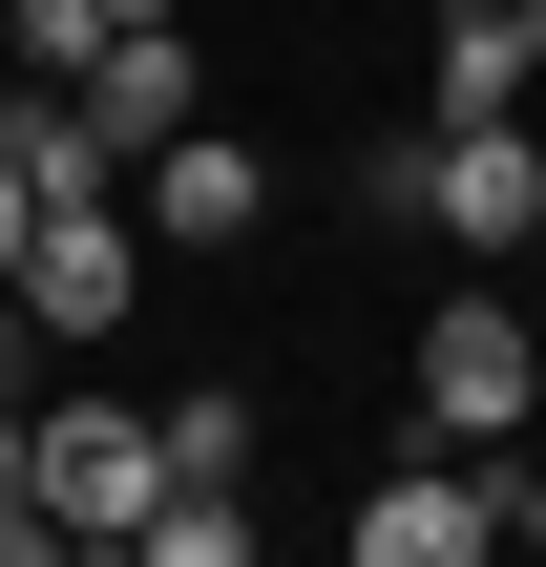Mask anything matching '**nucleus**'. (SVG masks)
<instances>
[{"mask_svg":"<svg viewBox=\"0 0 546 567\" xmlns=\"http://www.w3.org/2000/svg\"><path fill=\"white\" fill-rule=\"evenodd\" d=\"M21 484H42L63 547H126V526L168 505V421H126V400H42V421H21Z\"/></svg>","mask_w":546,"mask_h":567,"instance_id":"1","label":"nucleus"},{"mask_svg":"<svg viewBox=\"0 0 546 567\" xmlns=\"http://www.w3.org/2000/svg\"><path fill=\"white\" fill-rule=\"evenodd\" d=\"M379 210H442L463 252H526V231H546V147H526V105H484V126H421V147L379 168Z\"/></svg>","mask_w":546,"mask_h":567,"instance_id":"2","label":"nucleus"},{"mask_svg":"<svg viewBox=\"0 0 546 567\" xmlns=\"http://www.w3.org/2000/svg\"><path fill=\"white\" fill-rule=\"evenodd\" d=\"M526 400H546V337L505 295H442V337H421V442H505Z\"/></svg>","mask_w":546,"mask_h":567,"instance_id":"3","label":"nucleus"},{"mask_svg":"<svg viewBox=\"0 0 546 567\" xmlns=\"http://www.w3.org/2000/svg\"><path fill=\"white\" fill-rule=\"evenodd\" d=\"M505 547V484H484V442H421L379 505H358V567H484Z\"/></svg>","mask_w":546,"mask_h":567,"instance_id":"4","label":"nucleus"},{"mask_svg":"<svg viewBox=\"0 0 546 567\" xmlns=\"http://www.w3.org/2000/svg\"><path fill=\"white\" fill-rule=\"evenodd\" d=\"M21 316H42V337H126V210H105V189H63V210L21 231Z\"/></svg>","mask_w":546,"mask_h":567,"instance_id":"5","label":"nucleus"},{"mask_svg":"<svg viewBox=\"0 0 546 567\" xmlns=\"http://www.w3.org/2000/svg\"><path fill=\"white\" fill-rule=\"evenodd\" d=\"M84 126H105V168H147L168 126H210V105H189V42H168V21H126V42L84 63Z\"/></svg>","mask_w":546,"mask_h":567,"instance_id":"6","label":"nucleus"},{"mask_svg":"<svg viewBox=\"0 0 546 567\" xmlns=\"http://www.w3.org/2000/svg\"><path fill=\"white\" fill-rule=\"evenodd\" d=\"M147 231H168V252H231V231H253V147L168 126V147H147Z\"/></svg>","mask_w":546,"mask_h":567,"instance_id":"7","label":"nucleus"},{"mask_svg":"<svg viewBox=\"0 0 546 567\" xmlns=\"http://www.w3.org/2000/svg\"><path fill=\"white\" fill-rule=\"evenodd\" d=\"M0 168H21L42 210H63V189H105V126H84V84H42V63H21V105H0Z\"/></svg>","mask_w":546,"mask_h":567,"instance_id":"8","label":"nucleus"},{"mask_svg":"<svg viewBox=\"0 0 546 567\" xmlns=\"http://www.w3.org/2000/svg\"><path fill=\"white\" fill-rule=\"evenodd\" d=\"M126 547H147V567H253V484H168Z\"/></svg>","mask_w":546,"mask_h":567,"instance_id":"9","label":"nucleus"},{"mask_svg":"<svg viewBox=\"0 0 546 567\" xmlns=\"http://www.w3.org/2000/svg\"><path fill=\"white\" fill-rule=\"evenodd\" d=\"M168 484H253V400H168Z\"/></svg>","mask_w":546,"mask_h":567,"instance_id":"10","label":"nucleus"},{"mask_svg":"<svg viewBox=\"0 0 546 567\" xmlns=\"http://www.w3.org/2000/svg\"><path fill=\"white\" fill-rule=\"evenodd\" d=\"M105 42H126V21H105V0H21V63H42V84H84V63H105Z\"/></svg>","mask_w":546,"mask_h":567,"instance_id":"11","label":"nucleus"},{"mask_svg":"<svg viewBox=\"0 0 546 567\" xmlns=\"http://www.w3.org/2000/svg\"><path fill=\"white\" fill-rule=\"evenodd\" d=\"M63 526H42V484H21V400H0V567H42Z\"/></svg>","mask_w":546,"mask_h":567,"instance_id":"12","label":"nucleus"},{"mask_svg":"<svg viewBox=\"0 0 546 567\" xmlns=\"http://www.w3.org/2000/svg\"><path fill=\"white\" fill-rule=\"evenodd\" d=\"M21 231H42V189H21V168H0V274H21Z\"/></svg>","mask_w":546,"mask_h":567,"instance_id":"13","label":"nucleus"},{"mask_svg":"<svg viewBox=\"0 0 546 567\" xmlns=\"http://www.w3.org/2000/svg\"><path fill=\"white\" fill-rule=\"evenodd\" d=\"M21 337H42V316H21V274H0V400H21Z\"/></svg>","mask_w":546,"mask_h":567,"instance_id":"14","label":"nucleus"},{"mask_svg":"<svg viewBox=\"0 0 546 567\" xmlns=\"http://www.w3.org/2000/svg\"><path fill=\"white\" fill-rule=\"evenodd\" d=\"M505 547H546V484H505Z\"/></svg>","mask_w":546,"mask_h":567,"instance_id":"15","label":"nucleus"},{"mask_svg":"<svg viewBox=\"0 0 546 567\" xmlns=\"http://www.w3.org/2000/svg\"><path fill=\"white\" fill-rule=\"evenodd\" d=\"M105 21H168V0H105Z\"/></svg>","mask_w":546,"mask_h":567,"instance_id":"16","label":"nucleus"}]
</instances>
